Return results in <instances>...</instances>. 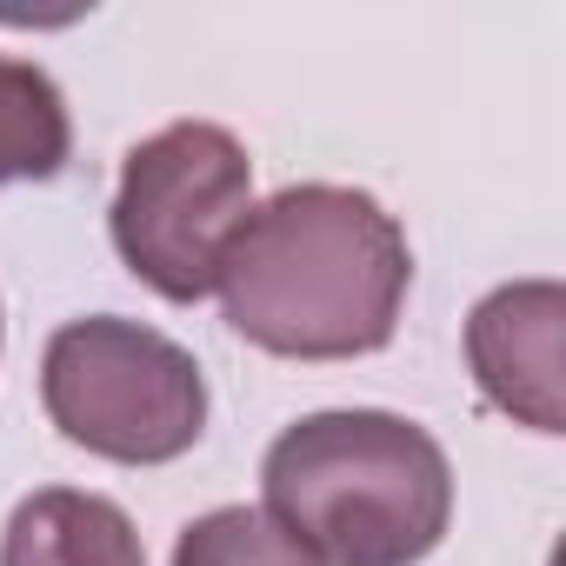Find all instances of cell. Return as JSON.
Returning <instances> with one entry per match:
<instances>
[{
  "mask_svg": "<svg viewBox=\"0 0 566 566\" xmlns=\"http://www.w3.org/2000/svg\"><path fill=\"white\" fill-rule=\"evenodd\" d=\"M253 213V160L220 120H174L127 147L107 207L114 253L174 307L220 287V260Z\"/></svg>",
  "mask_w": 566,
  "mask_h": 566,
  "instance_id": "277c9868",
  "label": "cell"
},
{
  "mask_svg": "<svg viewBox=\"0 0 566 566\" xmlns=\"http://www.w3.org/2000/svg\"><path fill=\"white\" fill-rule=\"evenodd\" d=\"M407 287V227L367 187L301 180L240 220L213 294L227 327L260 354L360 360L394 340Z\"/></svg>",
  "mask_w": 566,
  "mask_h": 566,
  "instance_id": "6da1fadb",
  "label": "cell"
},
{
  "mask_svg": "<svg viewBox=\"0 0 566 566\" xmlns=\"http://www.w3.org/2000/svg\"><path fill=\"white\" fill-rule=\"evenodd\" d=\"M0 566H147V546L120 500L81 486H41L8 513Z\"/></svg>",
  "mask_w": 566,
  "mask_h": 566,
  "instance_id": "8992f818",
  "label": "cell"
},
{
  "mask_svg": "<svg viewBox=\"0 0 566 566\" xmlns=\"http://www.w3.org/2000/svg\"><path fill=\"white\" fill-rule=\"evenodd\" d=\"M0 334H8V321H0Z\"/></svg>",
  "mask_w": 566,
  "mask_h": 566,
  "instance_id": "9c48e42d",
  "label": "cell"
},
{
  "mask_svg": "<svg viewBox=\"0 0 566 566\" xmlns=\"http://www.w3.org/2000/svg\"><path fill=\"white\" fill-rule=\"evenodd\" d=\"M566 287L559 280H506L467 314V367L493 413L533 433H566Z\"/></svg>",
  "mask_w": 566,
  "mask_h": 566,
  "instance_id": "5b68a950",
  "label": "cell"
},
{
  "mask_svg": "<svg viewBox=\"0 0 566 566\" xmlns=\"http://www.w3.org/2000/svg\"><path fill=\"white\" fill-rule=\"evenodd\" d=\"M41 407L61 440L114 467H167L207 433V374L160 327L87 314L54 327L41 354Z\"/></svg>",
  "mask_w": 566,
  "mask_h": 566,
  "instance_id": "3957f363",
  "label": "cell"
},
{
  "mask_svg": "<svg viewBox=\"0 0 566 566\" xmlns=\"http://www.w3.org/2000/svg\"><path fill=\"white\" fill-rule=\"evenodd\" d=\"M74 154V114L48 67L0 54V187L54 180Z\"/></svg>",
  "mask_w": 566,
  "mask_h": 566,
  "instance_id": "52a82bcc",
  "label": "cell"
},
{
  "mask_svg": "<svg viewBox=\"0 0 566 566\" xmlns=\"http://www.w3.org/2000/svg\"><path fill=\"white\" fill-rule=\"evenodd\" d=\"M174 566H314V553H301L260 506H213L180 526Z\"/></svg>",
  "mask_w": 566,
  "mask_h": 566,
  "instance_id": "ba28073f",
  "label": "cell"
},
{
  "mask_svg": "<svg viewBox=\"0 0 566 566\" xmlns=\"http://www.w3.org/2000/svg\"><path fill=\"white\" fill-rule=\"evenodd\" d=\"M266 520L314 566H420L453 526L447 447L387 407H327L260 460Z\"/></svg>",
  "mask_w": 566,
  "mask_h": 566,
  "instance_id": "7a4b0ae2",
  "label": "cell"
}]
</instances>
